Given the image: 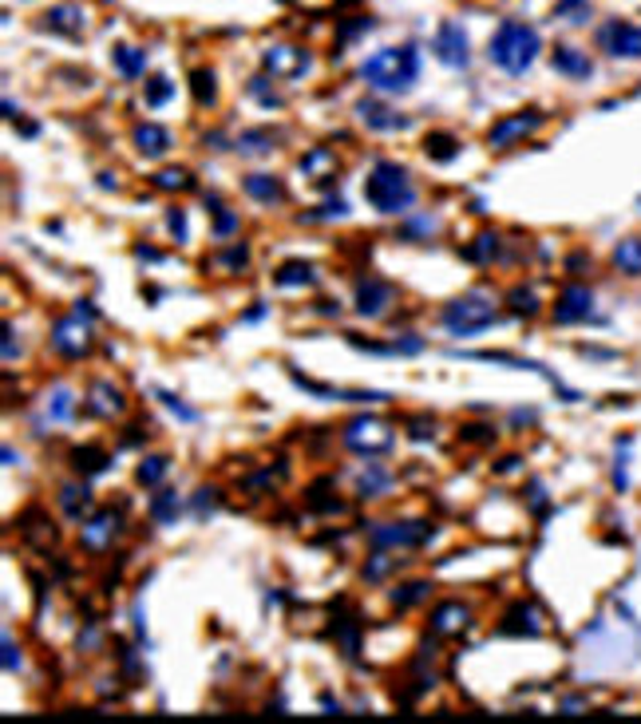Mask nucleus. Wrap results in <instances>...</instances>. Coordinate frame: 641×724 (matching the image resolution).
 Masks as SVG:
<instances>
[{
	"mask_svg": "<svg viewBox=\"0 0 641 724\" xmlns=\"http://www.w3.org/2000/svg\"><path fill=\"white\" fill-rule=\"evenodd\" d=\"M360 80L381 96H408L420 80V48L416 44L381 48L360 64Z\"/></svg>",
	"mask_w": 641,
	"mask_h": 724,
	"instance_id": "nucleus-1",
	"label": "nucleus"
},
{
	"mask_svg": "<svg viewBox=\"0 0 641 724\" xmlns=\"http://www.w3.org/2000/svg\"><path fill=\"white\" fill-rule=\"evenodd\" d=\"M538 52H543V36L527 20H503L491 36V48H487L491 64L503 67L507 75H522L538 59Z\"/></svg>",
	"mask_w": 641,
	"mask_h": 724,
	"instance_id": "nucleus-2",
	"label": "nucleus"
},
{
	"mask_svg": "<svg viewBox=\"0 0 641 724\" xmlns=\"http://www.w3.org/2000/svg\"><path fill=\"white\" fill-rule=\"evenodd\" d=\"M365 199L381 214H408L416 206V186H412V175L400 163L381 159L365 178Z\"/></svg>",
	"mask_w": 641,
	"mask_h": 724,
	"instance_id": "nucleus-3",
	"label": "nucleus"
},
{
	"mask_svg": "<svg viewBox=\"0 0 641 724\" xmlns=\"http://www.w3.org/2000/svg\"><path fill=\"white\" fill-rule=\"evenodd\" d=\"M495 317H499V305H495V297L483 293V289L460 293L455 301L444 305V313H440L444 329H448L452 337H475V333H483L487 325H495Z\"/></svg>",
	"mask_w": 641,
	"mask_h": 724,
	"instance_id": "nucleus-4",
	"label": "nucleus"
},
{
	"mask_svg": "<svg viewBox=\"0 0 641 724\" xmlns=\"http://www.w3.org/2000/svg\"><path fill=\"white\" fill-rule=\"evenodd\" d=\"M341 440H344V448L357 451V455L376 459V455H384V451H392L396 432L388 420H381V416H352V420L344 424Z\"/></svg>",
	"mask_w": 641,
	"mask_h": 724,
	"instance_id": "nucleus-5",
	"label": "nucleus"
},
{
	"mask_svg": "<svg viewBox=\"0 0 641 724\" xmlns=\"http://www.w3.org/2000/svg\"><path fill=\"white\" fill-rule=\"evenodd\" d=\"M546 123V115L538 107H522V112H511L503 119H495L491 131H487V147L491 151H514L519 143H527L530 135H538Z\"/></svg>",
	"mask_w": 641,
	"mask_h": 724,
	"instance_id": "nucleus-6",
	"label": "nucleus"
},
{
	"mask_svg": "<svg viewBox=\"0 0 641 724\" xmlns=\"http://www.w3.org/2000/svg\"><path fill=\"white\" fill-rule=\"evenodd\" d=\"M91 340H96V333H91V317H83L80 309H72L67 317H60L52 325V333H48L52 353L64 356V361H80V356H88Z\"/></svg>",
	"mask_w": 641,
	"mask_h": 724,
	"instance_id": "nucleus-7",
	"label": "nucleus"
},
{
	"mask_svg": "<svg viewBox=\"0 0 641 724\" xmlns=\"http://www.w3.org/2000/svg\"><path fill=\"white\" fill-rule=\"evenodd\" d=\"M432 523H424V518H396V523H376L368 526V542H373L376 550H388V547H424L428 539H432Z\"/></svg>",
	"mask_w": 641,
	"mask_h": 724,
	"instance_id": "nucleus-8",
	"label": "nucleus"
},
{
	"mask_svg": "<svg viewBox=\"0 0 641 724\" xmlns=\"http://www.w3.org/2000/svg\"><path fill=\"white\" fill-rule=\"evenodd\" d=\"M594 44L610 59H641V28L622 20V16H610V20L598 24Z\"/></svg>",
	"mask_w": 641,
	"mask_h": 724,
	"instance_id": "nucleus-9",
	"label": "nucleus"
},
{
	"mask_svg": "<svg viewBox=\"0 0 641 724\" xmlns=\"http://www.w3.org/2000/svg\"><path fill=\"white\" fill-rule=\"evenodd\" d=\"M432 52H436V59H440V64L455 67V72L471 64V40H467V32H463L460 20H444L440 28H436Z\"/></svg>",
	"mask_w": 641,
	"mask_h": 724,
	"instance_id": "nucleus-10",
	"label": "nucleus"
},
{
	"mask_svg": "<svg viewBox=\"0 0 641 724\" xmlns=\"http://www.w3.org/2000/svg\"><path fill=\"white\" fill-rule=\"evenodd\" d=\"M261 67H266V75H274V80L293 83L309 72V52L297 44H269L266 52H261Z\"/></svg>",
	"mask_w": 641,
	"mask_h": 724,
	"instance_id": "nucleus-11",
	"label": "nucleus"
},
{
	"mask_svg": "<svg viewBox=\"0 0 641 724\" xmlns=\"http://www.w3.org/2000/svg\"><path fill=\"white\" fill-rule=\"evenodd\" d=\"M590 317H594V289L582 285V281L562 289L559 301H554V321L559 325H578V321H590Z\"/></svg>",
	"mask_w": 641,
	"mask_h": 724,
	"instance_id": "nucleus-12",
	"label": "nucleus"
},
{
	"mask_svg": "<svg viewBox=\"0 0 641 724\" xmlns=\"http://www.w3.org/2000/svg\"><path fill=\"white\" fill-rule=\"evenodd\" d=\"M120 531H123V518L115 515V510H96V515L83 523L80 539H83V547H88L91 555H104V550L120 539Z\"/></svg>",
	"mask_w": 641,
	"mask_h": 724,
	"instance_id": "nucleus-13",
	"label": "nucleus"
},
{
	"mask_svg": "<svg viewBox=\"0 0 641 724\" xmlns=\"http://www.w3.org/2000/svg\"><path fill=\"white\" fill-rule=\"evenodd\" d=\"M392 297H396V289L388 285L384 277H376V274H368V277H360L357 281V313L360 317H384L388 313V305H392Z\"/></svg>",
	"mask_w": 641,
	"mask_h": 724,
	"instance_id": "nucleus-14",
	"label": "nucleus"
},
{
	"mask_svg": "<svg viewBox=\"0 0 641 724\" xmlns=\"http://www.w3.org/2000/svg\"><path fill=\"white\" fill-rule=\"evenodd\" d=\"M88 408L99 416V420H115V416L127 412V396H123L120 385H112V380H91L88 388Z\"/></svg>",
	"mask_w": 641,
	"mask_h": 724,
	"instance_id": "nucleus-15",
	"label": "nucleus"
},
{
	"mask_svg": "<svg viewBox=\"0 0 641 724\" xmlns=\"http://www.w3.org/2000/svg\"><path fill=\"white\" fill-rule=\"evenodd\" d=\"M357 119L368 127V131H404V127H408V115L392 112V107L381 104V99H360Z\"/></svg>",
	"mask_w": 641,
	"mask_h": 724,
	"instance_id": "nucleus-16",
	"label": "nucleus"
},
{
	"mask_svg": "<svg viewBox=\"0 0 641 724\" xmlns=\"http://www.w3.org/2000/svg\"><path fill=\"white\" fill-rule=\"evenodd\" d=\"M96 499H91V487H88V479L83 483H64L60 487V510H64V518L67 523H88L91 515H96Z\"/></svg>",
	"mask_w": 641,
	"mask_h": 724,
	"instance_id": "nucleus-17",
	"label": "nucleus"
},
{
	"mask_svg": "<svg viewBox=\"0 0 641 724\" xmlns=\"http://www.w3.org/2000/svg\"><path fill=\"white\" fill-rule=\"evenodd\" d=\"M551 64H554V72L567 75V80H590V75H594V59H590V52H582V48H575V44L554 48Z\"/></svg>",
	"mask_w": 641,
	"mask_h": 724,
	"instance_id": "nucleus-18",
	"label": "nucleus"
},
{
	"mask_svg": "<svg viewBox=\"0 0 641 724\" xmlns=\"http://www.w3.org/2000/svg\"><path fill=\"white\" fill-rule=\"evenodd\" d=\"M44 28L60 36H83L88 32V12L80 4H52L44 12Z\"/></svg>",
	"mask_w": 641,
	"mask_h": 724,
	"instance_id": "nucleus-19",
	"label": "nucleus"
},
{
	"mask_svg": "<svg viewBox=\"0 0 641 724\" xmlns=\"http://www.w3.org/2000/svg\"><path fill=\"white\" fill-rule=\"evenodd\" d=\"M471 626V610L463 602H440L432 610V634L436 637H460Z\"/></svg>",
	"mask_w": 641,
	"mask_h": 724,
	"instance_id": "nucleus-20",
	"label": "nucleus"
},
{
	"mask_svg": "<svg viewBox=\"0 0 641 724\" xmlns=\"http://www.w3.org/2000/svg\"><path fill=\"white\" fill-rule=\"evenodd\" d=\"M503 634H527V637H538L543 634V610L535 602H514L503 618Z\"/></svg>",
	"mask_w": 641,
	"mask_h": 724,
	"instance_id": "nucleus-21",
	"label": "nucleus"
},
{
	"mask_svg": "<svg viewBox=\"0 0 641 724\" xmlns=\"http://www.w3.org/2000/svg\"><path fill=\"white\" fill-rule=\"evenodd\" d=\"M242 194L246 199H254V202H261V206H274V202H282L285 199V186H282V178L277 175H246L242 178Z\"/></svg>",
	"mask_w": 641,
	"mask_h": 724,
	"instance_id": "nucleus-22",
	"label": "nucleus"
},
{
	"mask_svg": "<svg viewBox=\"0 0 641 724\" xmlns=\"http://www.w3.org/2000/svg\"><path fill=\"white\" fill-rule=\"evenodd\" d=\"M131 139H135V151L147 155V159H163L166 151H171V131L158 127V123H139Z\"/></svg>",
	"mask_w": 641,
	"mask_h": 724,
	"instance_id": "nucleus-23",
	"label": "nucleus"
},
{
	"mask_svg": "<svg viewBox=\"0 0 641 724\" xmlns=\"http://www.w3.org/2000/svg\"><path fill=\"white\" fill-rule=\"evenodd\" d=\"M336 170H341V159L328 147H309L301 155V175H309L313 183H328V178H336Z\"/></svg>",
	"mask_w": 641,
	"mask_h": 724,
	"instance_id": "nucleus-24",
	"label": "nucleus"
},
{
	"mask_svg": "<svg viewBox=\"0 0 641 724\" xmlns=\"http://www.w3.org/2000/svg\"><path fill=\"white\" fill-rule=\"evenodd\" d=\"M112 67L123 75V80H143V72H147V48L115 44L112 48Z\"/></svg>",
	"mask_w": 641,
	"mask_h": 724,
	"instance_id": "nucleus-25",
	"label": "nucleus"
},
{
	"mask_svg": "<svg viewBox=\"0 0 641 724\" xmlns=\"http://www.w3.org/2000/svg\"><path fill=\"white\" fill-rule=\"evenodd\" d=\"M610 261H614V269H618V274H626V277H641V237H637V234L622 237V242L614 245Z\"/></svg>",
	"mask_w": 641,
	"mask_h": 724,
	"instance_id": "nucleus-26",
	"label": "nucleus"
},
{
	"mask_svg": "<svg viewBox=\"0 0 641 724\" xmlns=\"http://www.w3.org/2000/svg\"><path fill=\"white\" fill-rule=\"evenodd\" d=\"M274 147H277V135L269 131V127H250V131H242L238 143H234L238 155H269Z\"/></svg>",
	"mask_w": 641,
	"mask_h": 724,
	"instance_id": "nucleus-27",
	"label": "nucleus"
},
{
	"mask_svg": "<svg viewBox=\"0 0 641 724\" xmlns=\"http://www.w3.org/2000/svg\"><path fill=\"white\" fill-rule=\"evenodd\" d=\"M274 281L282 289H293V285H313L317 281V266L313 261H285V266H277Z\"/></svg>",
	"mask_w": 641,
	"mask_h": 724,
	"instance_id": "nucleus-28",
	"label": "nucleus"
},
{
	"mask_svg": "<svg viewBox=\"0 0 641 724\" xmlns=\"http://www.w3.org/2000/svg\"><path fill=\"white\" fill-rule=\"evenodd\" d=\"M72 467H75V475L91 479V475L107 471V467H112V459H107V451H99V448H75L72 451Z\"/></svg>",
	"mask_w": 641,
	"mask_h": 724,
	"instance_id": "nucleus-29",
	"label": "nucleus"
},
{
	"mask_svg": "<svg viewBox=\"0 0 641 724\" xmlns=\"http://www.w3.org/2000/svg\"><path fill=\"white\" fill-rule=\"evenodd\" d=\"M151 183H155V191H166V194H182L194 186V175L187 167H163L158 175H151Z\"/></svg>",
	"mask_w": 641,
	"mask_h": 724,
	"instance_id": "nucleus-30",
	"label": "nucleus"
},
{
	"mask_svg": "<svg viewBox=\"0 0 641 724\" xmlns=\"http://www.w3.org/2000/svg\"><path fill=\"white\" fill-rule=\"evenodd\" d=\"M206 214H214V237H218V242H230V234L238 230V214H234V210H226L218 194H210V199H206Z\"/></svg>",
	"mask_w": 641,
	"mask_h": 724,
	"instance_id": "nucleus-31",
	"label": "nucleus"
},
{
	"mask_svg": "<svg viewBox=\"0 0 641 724\" xmlns=\"http://www.w3.org/2000/svg\"><path fill=\"white\" fill-rule=\"evenodd\" d=\"M179 491H155V499H151V518L155 523H163V526H171V523H179Z\"/></svg>",
	"mask_w": 641,
	"mask_h": 724,
	"instance_id": "nucleus-32",
	"label": "nucleus"
},
{
	"mask_svg": "<svg viewBox=\"0 0 641 724\" xmlns=\"http://www.w3.org/2000/svg\"><path fill=\"white\" fill-rule=\"evenodd\" d=\"M424 155L432 159V163H452V159L460 155V143H455V135H448V131H436L424 139Z\"/></svg>",
	"mask_w": 641,
	"mask_h": 724,
	"instance_id": "nucleus-33",
	"label": "nucleus"
},
{
	"mask_svg": "<svg viewBox=\"0 0 641 724\" xmlns=\"http://www.w3.org/2000/svg\"><path fill=\"white\" fill-rule=\"evenodd\" d=\"M171 471V459L166 455H143L139 471H135V479L143 483V487H155V483H163V475Z\"/></svg>",
	"mask_w": 641,
	"mask_h": 724,
	"instance_id": "nucleus-34",
	"label": "nucleus"
},
{
	"mask_svg": "<svg viewBox=\"0 0 641 724\" xmlns=\"http://www.w3.org/2000/svg\"><path fill=\"white\" fill-rule=\"evenodd\" d=\"M495 253H499V234H495V230H483V234H475V242L467 245V258L479 261V266L495 261Z\"/></svg>",
	"mask_w": 641,
	"mask_h": 724,
	"instance_id": "nucleus-35",
	"label": "nucleus"
},
{
	"mask_svg": "<svg viewBox=\"0 0 641 724\" xmlns=\"http://www.w3.org/2000/svg\"><path fill=\"white\" fill-rule=\"evenodd\" d=\"M507 309H511V313H519V317H535V313H538V297H535V289L514 285L511 293H507Z\"/></svg>",
	"mask_w": 641,
	"mask_h": 724,
	"instance_id": "nucleus-36",
	"label": "nucleus"
},
{
	"mask_svg": "<svg viewBox=\"0 0 641 724\" xmlns=\"http://www.w3.org/2000/svg\"><path fill=\"white\" fill-rule=\"evenodd\" d=\"M590 0H559V8H554V20L562 24H586L590 20Z\"/></svg>",
	"mask_w": 641,
	"mask_h": 724,
	"instance_id": "nucleus-37",
	"label": "nucleus"
},
{
	"mask_svg": "<svg viewBox=\"0 0 641 724\" xmlns=\"http://www.w3.org/2000/svg\"><path fill=\"white\" fill-rule=\"evenodd\" d=\"M190 91H194V99H198L202 107H206V104H214V96H218L214 72H206V67H198V72L190 75Z\"/></svg>",
	"mask_w": 641,
	"mask_h": 724,
	"instance_id": "nucleus-38",
	"label": "nucleus"
},
{
	"mask_svg": "<svg viewBox=\"0 0 641 724\" xmlns=\"http://www.w3.org/2000/svg\"><path fill=\"white\" fill-rule=\"evenodd\" d=\"M72 412H75V396H72V392H67V388L48 392V416H52V420L67 424V420H72Z\"/></svg>",
	"mask_w": 641,
	"mask_h": 724,
	"instance_id": "nucleus-39",
	"label": "nucleus"
},
{
	"mask_svg": "<svg viewBox=\"0 0 641 724\" xmlns=\"http://www.w3.org/2000/svg\"><path fill=\"white\" fill-rule=\"evenodd\" d=\"M428 594H432V582H404L400 590H392V602L396 606H416V602H424Z\"/></svg>",
	"mask_w": 641,
	"mask_h": 724,
	"instance_id": "nucleus-40",
	"label": "nucleus"
},
{
	"mask_svg": "<svg viewBox=\"0 0 641 724\" xmlns=\"http://www.w3.org/2000/svg\"><path fill=\"white\" fill-rule=\"evenodd\" d=\"M174 96V83L166 75H151L147 80V107H163Z\"/></svg>",
	"mask_w": 641,
	"mask_h": 724,
	"instance_id": "nucleus-41",
	"label": "nucleus"
},
{
	"mask_svg": "<svg viewBox=\"0 0 641 724\" xmlns=\"http://www.w3.org/2000/svg\"><path fill=\"white\" fill-rule=\"evenodd\" d=\"M344 214H349V206L341 199H328V202H320V210H305L301 222H325V218H344Z\"/></svg>",
	"mask_w": 641,
	"mask_h": 724,
	"instance_id": "nucleus-42",
	"label": "nucleus"
},
{
	"mask_svg": "<svg viewBox=\"0 0 641 724\" xmlns=\"http://www.w3.org/2000/svg\"><path fill=\"white\" fill-rule=\"evenodd\" d=\"M381 487H388V475L381 471V467H373V475H360V479H357V491H360V495H381Z\"/></svg>",
	"mask_w": 641,
	"mask_h": 724,
	"instance_id": "nucleus-43",
	"label": "nucleus"
},
{
	"mask_svg": "<svg viewBox=\"0 0 641 724\" xmlns=\"http://www.w3.org/2000/svg\"><path fill=\"white\" fill-rule=\"evenodd\" d=\"M246 261H250V250H246V245H234V250L218 253V261H214V266H222L226 274H234V269H242V266H246Z\"/></svg>",
	"mask_w": 641,
	"mask_h": 724,
	"instance_id": "nucleus-44",
	"label": "nucleus"
},
{
	"mask_svg": "<svg viewBox=\"0 0 641 724\" xmlns=\"http://www.w3.org/2000/svg\"><path fill=\"white\" fill-rule=\"evenodd\" d=\"M388 570H392V555H388V550H376V555L368 558V566H365V578L368 582H376V578H384Z\"/></svg>",
	"mask_w": 641,
	"mask_h": 724,
	"instance_id": "nucleus-45",
	"label": "nucleus"
},
{
	"mask_svg": "<svg viewBox=\"0 0 641 724\" xmlns=\"http://www.w3.org/2000/svg\"><path fill=\"white\" fill-rule=\"evenodd\" d=\"M20 666H24V658H20V650H16V637L4 634V669L8 673H20Z\"/></svg>",
	"mask_w": 641,
	"mask_h": 724,
	"instance_id": "nucleus-46",
	"label": "nucleus"
},
{
	"mask_svg": "<svg viewBox=\"0 0 641 724\" xmlns=\"http://www.w3.org/2000/svg\"><path fill=\"white\" fill-rule=\"evenodd\" d=\"M158 400H163V404L171 408L174 416H182V420H198V412H194V408H187V404H182L179 396H171V392H158Z\"/></svg>",
	"mask_w": 641,
	"mask_h": 724,
	"instance_id": "nucleus-47",
	"label": "nucleus"
},
{
	"mask_svg": "<svg viewBox=\"0 0 641 724\" xmlns=\"http://www.w3.org/2000/svg\"><path fill=\"white\" fill-rule=\"evenodd\" d=\"M214 487H202L198 491V499H194V510H198V515H206V510H214Z\"/></svg>",
	"mask_w": 641,
	"mask_h": 724,
	"instance_id": "nucleus-48",
	"label": "nucleus"
},
{
	"mask_svg": "<svg viewBox=\"0 0 641 724\" xmlns=\"http://www.w3.org/2000/svg\"><path fill=\"white\" fill-rule=\"evenodd\" d=\"M166 226H171L174 234H179V242L187 237V218H182V210H171V214H166Z\"/></svg>",
	"mask_w": 641,
	"mask_h": 724,
	"instance_id": "nucleus-49",
	"label": "nucleus"
},
{
	"mask_svg": "<svg viewBox=\"0 0 641 724\" xmlns=\"http://www.w3.org/2000/svg\"><path fill=\"white\" fill-rule=\"evenodd\" d=\"M4 361H16V329L4 325Z\"/></svg>",
	"mask_w": 641,
	"mask_h": 724,
	"instance_id": "nucleus-50",
	"label": "nucleus"
},
{
	"mask_svg": "<svg viewBox=\"0 0 641 724\" xmlns=\"http://www.w3.org/2000/svg\"><path fill=\"white\" fill-rule=\"evenodd\" d=\"M432 432H436V424H432V420H416V424H412V436H416V440H428Z\"/></svg>",
	"mask_w": 641,
	"mask_h": 724,
	"instance_id": "nucleus-51",
	"label": "nucleus"
},
{
	"mask_svg": "<svg viewBox=\"0 0 641 724\" xmlns=\"http://www.w3.org/2000/svg\"><path fill=\"white\" fill-rule=\"evenodd\" d=\"M135 253H139V258H147V261H158V250H151V245H135Z\"/></svg>",
	"mask_w": 641,
	"mask_h": 724,
	"instance_id": "nucleus-52",
	"label": "nucleus"
},
{
	"mask_svg": "<svg viewBox=\"0 0 641 724\" xmlns=\"http://www.w3.org/2000/svg\"><path fill=\"white\" fill-rule=\"evenodd\" d=\"M559 709H586V701H582V697H567V701H562Z\"/></svg>",
	"mask_w": 641,
	"mask_h": 724,
	"instance_id": "nucleus-53",
	"label": "nucleus"
}]
</instances>
